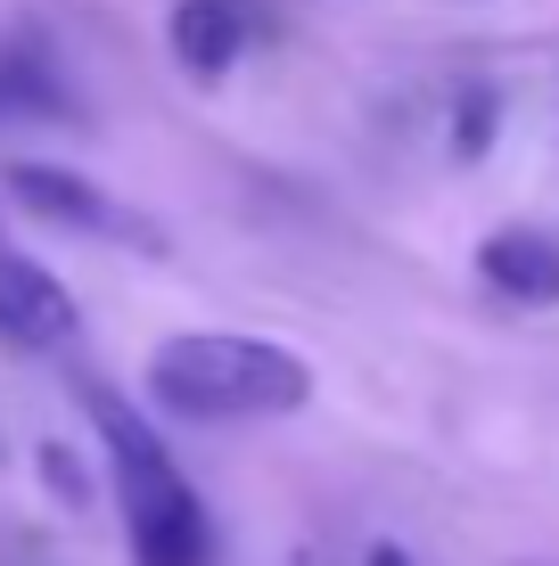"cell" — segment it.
<instances>
[{"mask_svg":"<svg viewBox=\"0 0 559 566\" xmlns=\"http://www.w3.org/2000/svg\"><path fill=\"white\" fill-rule=\"evenodd\" d=\"M148 395L173 419L239 427V419H288L313 402V369L272 337H230V328H189L148 354Z\"/></svg>","mask_w":559,"mask_h":566,"instance_id":"cell-1","label":"cell"},{"mask_svg":"<svg viewBox=\"0 0 559 566\" xmlns=\"http://www.w3.org/2000/svg\"><path fill=\"white\" fill-rule=\"evenodd\" d=\"M0 181H9V206H17V213H33V222H50V230H100V239H141L148 255L165 247L157 230L141 222V213L107 206L100 189H91L83 172H66V165H9Z\"/></svg>","mask_w":559,"mask_h":566,"instance_id":"cell-3","label":"cell"},{"mask_svg":"<svg viewBox=\"0 0 559 566\" xmlns=\"http://www.w3.org/2000/svg\"><path fill=\"white\" fill-rule=\"evenodd\" d=\"M74 337V296L58 271H42L33 255H0V345L17 354H50Z\"/></svg>","mask_w":559,"mask_h":566,"instance_id":"cell-4","label":"cell"},{"mask_svg":"<svg viewBox=\"0 0 559 566\" xmlns=\"http://www.w3.org/2000/svg\"><path fill=\"white\" fill-rule=\"evenodd\" d=\"M362 566H412V551H403V542H371V558Z\"/></svg>","mask_w":559,"mask_h":566,"instance_id":"cell-9","label":"cell"},{"mask_svg":"<svg viewBox=\"0 0 559 566\" xmlns=\"http://www.w3.org/2000/svg\"><path fill=\"white\" fill-rule=\"evenodd\" d=\"M42 484L66 501V510H91V476H83V460H74L66 443H42Z\"/></svg>","mask_w":559,"mask_h":566,"instance_id":"cell-8","label":"cell"},{"mask_svg":"<svg viewBox=\"0 0 559 566\" xmlns=\"http://www.w3.org/2000/svg\"><path fill=\"white\" fill-rule=\"evenodd\" d=\"M165 42L182 57V74L222 83V74L247 57V42H256V9H247V0H173Z\"/></svg>","mask_w":559,"mask_h":566,"instance_id":"cell-5","label":"cell"},{"mask_svg":"<svg viewBox=\"0 0 559 566\" xmlns=\"http://www.w3.org/2000/svg\"><path fill=\"white\" fill-rule=\"evenodd\" d=\"M83 411H91V427H100L107 468H115L132 566H215V517H206V501L189 493V476L157 443V427L132 411L115 386H91V378H83Z\"/></svg>","mask_w":559,"mask_h":566,"instance_id":"cell-2","label":"cell"},{"mask_svg":"<svg viewBox=\"0 0 559 566\" xmlns=\"http://www.w3.org/2000/svg\"><path fill=\"white\" fill-rule=\"evenodd\" d=\"M494 132H503V91H494V83H469V91L453 99V156H460V165H477V156L494 148Z\"/></svg>","mask_w":559,"mask_h":566,"instance_id":"cell-7","label":"cell"},{"mask_svg":"<svg viewBox=\"0 0 559 566\" xmlns=\"http://www.w3.org/2000/svg\"><path fill=\"white\" fill-rule=\"evenodd\" d=\"M477 280L503 304H559V230L510 222L494 239H477Z\"/></svg>","mask_w":559,"mask_h":566,"instance_id":"cell-6","label":"cell"}]
</instances>
